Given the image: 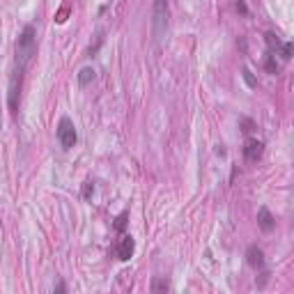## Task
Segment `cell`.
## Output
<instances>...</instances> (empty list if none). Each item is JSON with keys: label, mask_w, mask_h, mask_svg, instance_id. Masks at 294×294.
I'll use <instances>...</instances> for the list:
<instances>
[{"label": "cell", "mask_w": 294, "mask_h": 294, "mask_svg": "<svg viewBox=\"0 0 294 294\" xmlns=\"http://www.w3.org/2000/svg\"><path fill=\"white\" fill-rule=\"evenodd\" d=\"M237 9H239L241 14H246V12H248V9H246V5H244V2H239V5H237Z\"/></svg>", "instance_id": "obj_16"}, {"label": "cell", "mask_w": 294, "mask_h": 294, "mask_svg": "<svg viewBox=\"0 0 294 294\" xmlns=\"http://www.w3.org/2000/svg\"><path fill=\"white\" fill-rule=\"evenodd\" d=\"M55 133H58V143H60L62 150H72L78 140L76 126H74V122L69 120V117H62V120L58 122V131Z\"/></svg>", "instance_id": "obj_4"}, {"label": "cell", "mask_w": 294, "mask_h": 294, "mask_svg": "<svg viewBox=\"0 0 294 294\" xmlns=\"http://www.w3.org/2000/svg\"><path fill=\"white\" fill-rule=\"evenodd\" d=\"M246 262L251 264L253 269H264V253L260 246H255V244H251L246 251Z\"/></svg>", "instance_id": "obj_7"}, {"label": "cell", "mask_w": 294, "mask_h": 294, "mask_svg": "<svg viewBox=\"0 0 294 294\" xmlns=\"http://www.w3.org/2000/svg\"><path fill=\"white\" fill-rule=\"evenodd\" d=\"M264 42H267V46H269V53H274L278 46H281V39H278V35H274V32H267L264 35Z\"/></svg>", "instance_id": "obj_11"}, {"label": "cell", "mask_w": 294, "mask_h": 294, "mask_svg": "<svg viewBox=\"0 0 294 294\" xmlns=\"http://www.w3.org/2000/svg\"><path fill=\"white\" fill-rule=\"evenodd\" d=\"M124 225H126V211L117 216V221H115V230H117V232H122V230H124Z\"/></svg>", "instance_id": "obj_13"}, {"label": "cell", "mask_w": 294, "mask_h": 294, "mask_svg": "<svg viewBox=\"0 0 294 294\" xmlns=\"http://www.w3.org/2000/svg\"><path fill=\"white\" fill-rule=\"evenodd\" d=\"M258 225L264 230V232H271V230L276 228V221H274V216H271V211L267 209V207H260V211H258Z\"/></svg>", "instance_id": "obj_8"}, {"label": "cell", "mask_w": 294, "mask_h": 294, "mask_svg": "<svg viewBox=\"0 0 294 294\" xmlns=\"http://www.w3.org/2000/svg\"><path fill=\"white\" fill-rule=\"evenodd\" d=\"M152 30L159 42L166 37V30H168V2H163V0H156L152 7Z\"/></svg>", "instance_id": "obj_2"}, {"label": "cell", "mask_w": 294, "mask_h": 294, "mask_svg": "<svg viewBox=\"0 0 294 294\" xmlns=\"http://www.w3.org/2000/svg\"><path fill=\"white\" fill-rule=\"evenodd\" d=\"M92 81H95V69L92 67H83L81 72H78V85H90Z\"/></svg>", "instance_id": "obj_10"}, {"label": "cell", "mask_w": 294, "mask_h": 294, "mask_svg": "<svg viewBox=\"0 0 294 294\" xmlns=\"http://www.w3.org/2000/svg\"><path fill=\"white\" fill-rule=\"evenodd\" d=\"M117 258L122 260V262H126V260H131L133 251H136V241H133L131 234H122V239L117 241Z\"/></svg>", "instance_id": "obj_6"}, {"label": "cell", "mask_w": 294, "mask_h": 294, "mask_svg": "<svg viewBox=\"0 0 294 294\" xmlns=\"http://www.w3.org/2000/svg\"><path fill=\"white\" fill-rule=\"evenodd\" d=\"M241 74H244V81H246L248 88H258V81H255V76H253V72L248 69V67H244V69H241Z\"/></svg>", "instance_id": "obj_12"}, {"label": "cell", "mask_w": 294, "mask_h": 294, "mask_svg": "<svg viewBox=\"0 0 294 294\" xmlns=\"http://www.w3.org/2000/svg\"><path fill=\"white\" fill-rule=\"evenodd\" d=\"M53 294H67V285H65V281H58L55 283V290H53Z\"/></svg>", "instance_id": "obj_14"}, {"label": "cell", "mask_w": 294, "mask_h": 294, "mask_svg": "<svg viewBox=\"0 0 294 294\" xmlns=\"http://www.w3.org/2000/svg\"><path fill=\"white\" fill-rule=\"evenodd\" d=\"M264 154V143L258 138H248L246 145H244V156H246V161L251 163H258Z\"/></svg>", "instance_id": "obj_5"}, {"label": "cell", "mask_w": 294, "mask_h": 294, "mask_svg": "<svg viewBox=\"0 0 294 294\" xmlns=\"http://www.w3.org/2000/svg\"><path fill=\"white\" fill-rule=\"evenodd\" d=\"M92 191H95V186H92L90 182H88V184H85V191H83V196H85V198H90V196H92Z\"/></svg>", "instance_id": "obj_15"}, {"label": "cell", "mask_w": 294, "mask_h": 294, "mask_svg": "<svg viewBox=\"0 0 294 294\" xmlns=\"http://www.w3.org/2000/svg\"><path fill=\"white\" fill-rule=\"evenodd\" d=\"M23 72L21 67H14L12 78H9V92H7V106L9 113L16 115L18 113V99H21V85H23Z\"/></svg>", "instance_id": "obj_3"}, {"label": "cell", "mask_w": 294, "mask_h": 294, "mask_svg": "<svg viewBox=\"0 0 294 294\" xmlns=\"http://www.w3.org/2000/svg\"><path fill=\"white\" fill-rule=\"evenodd\" d=\"M37 53V32H35V25H25L23 32L18 35V42H16V67L21 69H28V65L32 62Z\"/></svg>", "instance_id": "obj_1"}, {"label": "cell", "mask_w": 294, "mask_h": 294, "mask_svg": "<svg viewBox=\"0 0 294 294\" xmlns=\"http://www.w3.org/2000/svg\"><path fill=\"white\" fill-rule=\"evenodd\" d=\"M152 294H168V281L163 276L152 278Z\"/></svg>", "instance_id": "obj_9"}]
</instances>
